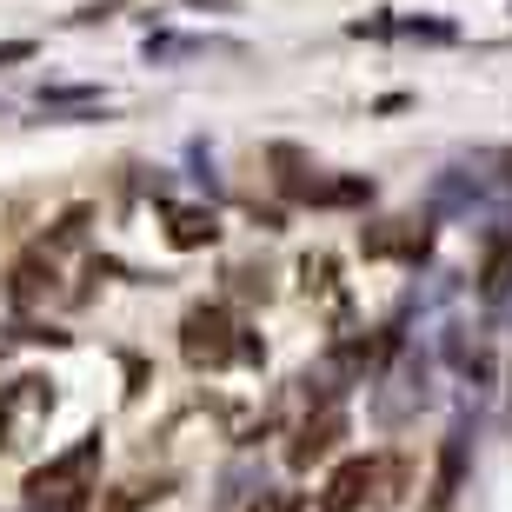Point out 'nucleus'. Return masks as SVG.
Listing matches in <instances>:
<instances>
[{
	"label": "nucleus",
	"instance_id": "f257e3e1",
	"mask_svg": "<svg viewBox=\"0 0 512 512\" xmlns=\"http://www.w3.org/2000/svg\"><path fill=\"white\" fill-rule=\"evenodd\" d=\"M180 353H187V366H200V373H220V366H233V360H253V340H240V326H233L227 306H193L187 320H180Z\"/></svg>",
	"mask_w": 512,
	"mask_h": 512
},
{
	"label": "nucleus",
	"instance_id": "f03ea898",
	"mask_svg": "<svg viewBox=\"0 0 512 512\" xmlns=\"http://www.w3.org/2000/svg\"><path fill=\"white\" fill-rule=\"evenodd\" d=\"M47 413H54V380L27 373V380L0 386V453L27 446V433H34V426H40Z\"/></svg>",
	"mask_w": 512,
	"mask_h": 512
},
{
	"label": "nucleus",
	"instance_id": "7ed1b4c3",
	"mask_svg": "<svg viewBox=\"0 0 512 512\" xmlns=\"http://www.w3.org/2000/svg\"><path fill=\"white\" fill-rule=\"evenodd\" d=\"M373 486H380V459H346L340 473L326 479V493H320V512H360Z\"/></svg>",
	"mask_w": 512,
	"mask_h": 512
},
{
	"label": "nucleus",
	"instance_id": "20e7f679",
	"mask_svg": "<svg viewBox=\"0 0 512 512\" xmlns=\"http://www.w3.org/2000/svg\"><path fill=\"white\" fill-rule=\"evenodd\" d=\"M340 433H346V413H340V406H320V413H313L300 433H293V446H286V466H300V473H306L313 459L333 453V439H340Z\"/></svg>",
	"mask_w": 512,
	"mask_h": 512
},
{
	"label": "nucleus",
	"instance_id": "39448f33",
	"mask_svg": "<svg viewBox=\"0 0 512 512\" xmlns=\"http://www.w3.org/2000/svg\"><path fill=\"white\" fill-rule=\"evenodd\" d=\"M94 459H100V433H87L74 453H60L54 466H40V473L27 479V493L47 499V493H60V486H74V493H80V479H87V466H94Z\"/></svg>",
	"mask_w": 512,
	"mask_h": 512
},
{
	"label": "nucleus",
	"instance_id": "423d86ee",
	"mask_svg": "<svg viewBox=\"0 0 512 512\" xmlns=\"http://www.w3.org/2000/svg\"><path fill=\"white\" fill-rule=\"evenodd\" d=\"M366 253H373V260H419V253H426V227H413V220H386V227L366 233Z\"/></svg>",
	"mask_w": 512,
	"mask_h": 512
},
{
	"label": "nucleus",
	"instance_id": "0eeeda50",
	"mask_svg": "<svg viewBox=\"0 0 512 512\" xmlns=\"http://www.w3.org/2000/svg\"><path fill=\"white\" fill-rule=\"evenodd\" d=\"M213 233H220V220H213L207 207H167V240H173L180 253L213 247Z\"/></svg>",
	"mask_w": 512,
	"mask_h": 512
},
{
	"label": "nucleus",
	"instance_id": "6e6552de",
	"mask_svg": "<svg viewBox=\"0 0 512 512\" xmlns=\"http://www.w3.org/2000/svg\"><path fill=\"white\" fill-rule=\"evenodd\" d=\"M459 479H466V433H446V446H439V473H433V512L453 506Z\"/></svg>",
	"mask_w": 512,
	"mask_h": 512
},
{
	"label": "nucleus",
	"instance_id": "1a4fd4ad",
	"mask_svg": "<svg viewBox=\"0 0 512 512\" xmlns=\"http://www.w3.org/2000/svg\"><path fill=\"white\" fill-rule=\"evenodd\" d=\"M479 293H486V300H506V293H512V233H493V240H486V260H479Z\"/></svg>",
	"mask_w": 512,
	"mask_h": 512
},
{
	"label": "nucleus",
	"instance_id": "9d476101",
	"mask_svg": "<svg viewBox=\"0 0 512 512\" xmlns=\"http://www.w3.org/2000/svg\"><path fill=\"white\" fill-rule=\"evenodd\" d=\"M47 286H54V253L40 247V253H27V260L14 266V286H7V293H14V306H34Z\"/></svg>",
	"mask_w": 512,
	"mask_h": 512
},
{
	"label": "nucleus",
	"instance_id": "9b49d317",
	"mask_svg": "<svg viewBox=\"0 0 512 512\" xmlns=\"http://www.w3.org/2000/svg\"><path fill=\"white\" fill-rule=\"evenodd\" d=\"M253 512H300V493H260Z\"/></svg>",
	"mask_w": 512,
	"mask_h": 512
},
{
	"label": "nucleus",
	"instance_id": "f8f14e48",
	"mask_svg": "<svg viewBox=\"0 0 512 512\" xmlns=\"http://www.w3.org/2000/svg\"><path fill=\"white\" fill-rule=\"evenodd\" d=\"M34 54V40H7V47H0V67H7V60H27Z\"/></svg>",
	"mask_w": 512,
	"mask_h": 512
},
{
	"label": "nucleus",
	"instance_id": "ddd939ff",
	"mask_svg": "<svg viewBox=\"0 0 512 512\" xmlns=\"http://www.w3.org/2000/svg\"><path fill=\"white\" fill-rule=\"evenodd\" d=\"M499 180H506V187H512V153H506V160H499Z\"/></svg>",
	"mask_w": 512,
	"mask_h": 512
}]
</instances>
